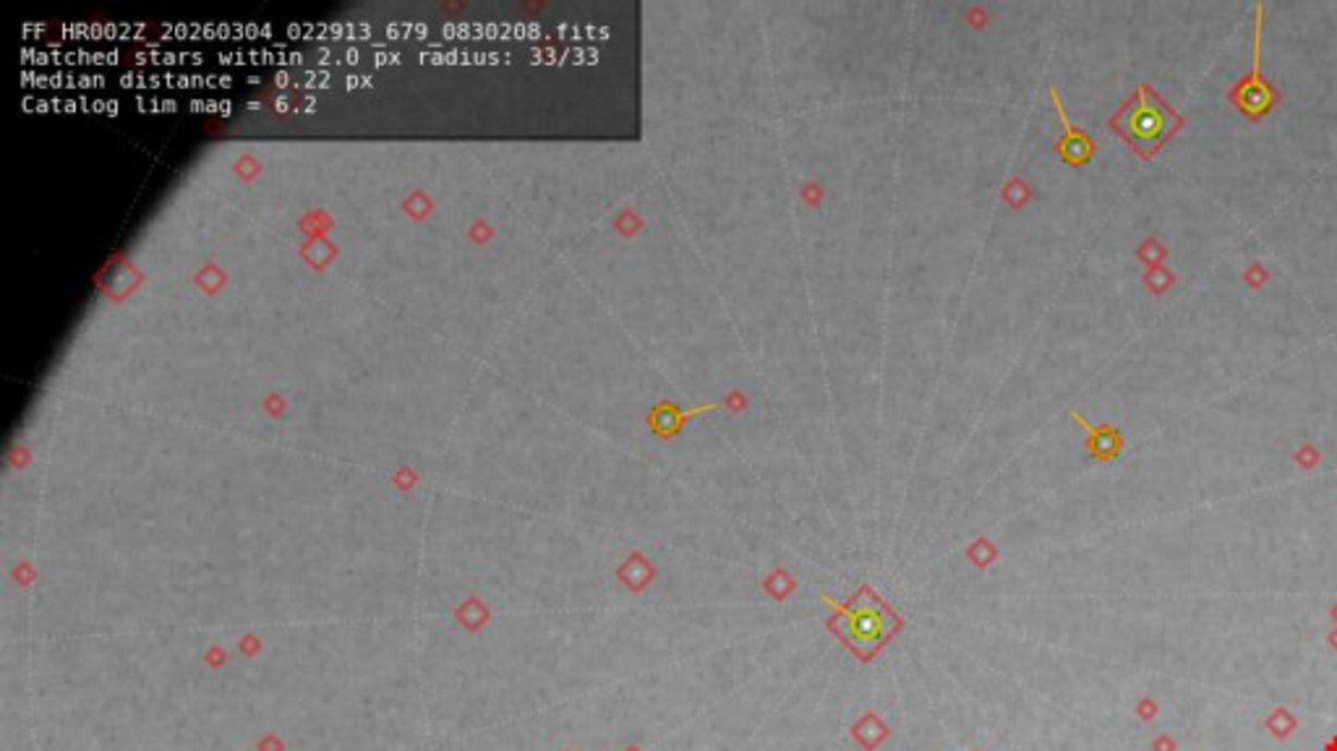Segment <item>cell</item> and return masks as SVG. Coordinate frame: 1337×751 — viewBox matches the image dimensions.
<instances>
[{"label":"cell","instance_id":"6da1fadb","mask_svg":"<svg viewBox=\"0 0 1337 751\" xmlns=\"http://www.w3.org/2000/svg\"><path fill=\"white\" fill-rule=\"evenodd\" d=\"M1115 134H1121L1141 157H1152L1160 147L1184 126V117L1154 91L1150 84H1141L1131 100L1121 104V110L1111 117Z\"/></svg>","mask_w":1337,"mask_h":751},{"label":"cell","instance_id":"7a4b0ae2","mask_svg":"<svg viewBox=\"0 0 1337 751\" xmlns=\"http://www.w3.org/2000/svg\"><path fill=\"white\" fill-rule=\"evenodd\" d=\"M1262 11H1264V5L1256 3L1254 63H1251L1249 74L1238 78L1228 91V100L1236 104L1246 117H1251V121H1262V117L1267 115L1277 102H1280V91H1277L1275 84H1270L1262 74V29H1264Z\"/></svg>","mask_w":1337,"mask_h":751},{"label":"cell","instance_id":"3957f363","mask_svg":"<svg viewBox=\"0 0 1337 751\" xmlns=\"http://www.w3.org/2000/svg\"><path fill=\"white\" fill-rule=\"evenodd\" d=\"M1050 100H1053L1055 113H1059L1061 123H1063V136L1059 139L1061 160L1066 162V165H1074V167L1087 165V162L1092 160V154H1094V141L1089 139L1085 130L1076 128L1074 123L1068 121L1066 108H1063L1061 95H1059V89H1055V87H1050Z\"/></svg>","mask_w":1337,"mask_h":751},{"label":"cell","instance_id":"277c9868","mask_svg":"<svg viewBox=\"0 0 1337 751\" xmlns=\"http://www.w3.org/2000/svg\"><path fill=\"white\" fill-rule=\"evenodd\" d=\"M723 404H697L693 410H680L674 402H658L654 410L648 413V426L658 439H674L677 434H680L684 423L690 421V417H697L703 413H714V410H721Z\"/></svg>","mask_w":1337,"mask_h":751},{"label":"cell","instance_id":"5b68a950","mask_svg":"<svg viewBox=\"0 0 1337 751\" xmlns=\"http://www.w3.org/2000/svg\"><path fill=\"white\" fill-rule=\"evenodd\" d=\"M1072 417L1087 430V449L1094 460L1111 462L1121 454V449H1124V436H1121L1118 428L1107 426V423H1102V426H1092V423L1079 413H1072Z\"/></svg>","mask_w":1337,"mask_h":751},{"label":"cell","instance_id":"8992f818","mask_svg":"<svg viewBox=\"0 0 1337 751\" xmlns=\"http://www.w3.org/2000/svg\"><path fill=\"white\" fill-rule=\"evenodd\" d=\"M850 631H852L854 642H859V644L878 642V639L886 635L883 613L876 611V609H859L850 618Z\"/></svg>","mask_w":1337,"mask_h":751}]
</instances>
